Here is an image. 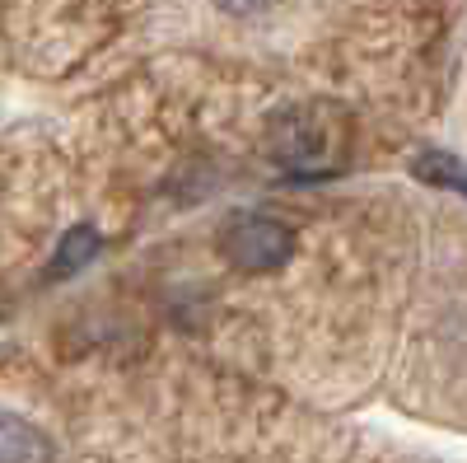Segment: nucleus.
I'll return each instance as SVG.
<instances>
[{
	"label": "nucleus",
	"instance_id": "obj_6",
	"mask_svg": "<svg viewBox=\"0 0 467 463\" xmlns=\"http://www.w3.org/2000/svg\"><path fill=\"white\" fill-rule=\"evenodd\" d=\"M276 0H215V10L220 15H229V19H257V15H266Z\"/></svg>",
	"mask_w": 467,
	"mask_h": 463
},
{
	"label": "nucleus",
	"instance_id": "obj_5",
	"mask_svg": "<svg viewBox=\"0 0 467 463\" xmlns=\"http://www.w3.org/2000/svg\"><path fill=\"white\" fill-rule=\"evenodd\" d=\"M411 174L420 183H431V187H444V192L467 197V164L458 160V154H449V150H420L411 160Z\"/></svg>",
	"mask_w": 467,
	"mask_h": 463
},
{
	"label": "nucleus",
	"instance_id": "obj_1",
	"mask_svg": "<svg viewBox=\"0 0 467 463\" xmlns=\"http://www.w3.org/2000/svg\"><path fill=\"white\" fill-rule=\"evenodd\" d=\"M332 154H337V136H332V118L323 112H281L271 122V160L285 164L299 178H323L332 174Z\"/></svg>",
	"mask_w": 467,
	"mask_h": 463
},
{
	"label": "nucleus",
	"instance_id": "obj_4",
	"mask_svg": "<svg viewBox=\"0 0 467 463\" xmlns=\"http://www.w3.org/2000/svg\"><path fill=\"white\" fill-rule=\"evenodd\" d=\"M103 253V235L94 225H75L66 229V239L57 244L52 262H47V281H61V277H75V272H85V267Z\"/></svg>",
	"mask_w": 467,
	"mask_h": 463
},
{
	"label": "nucleus",
	"instance_id": "obj_3",
	"mask_svg": "<svg viewBox=\"0 0 467 463\" xmlns=\"http://www.w3.org/2000/svg\"><path fill=\"white\" fill-rule=\"evenodd\" d=\"M52 436L28 416L0 412V463H52Z\"/></svg>",
	"mask_w": 467,
	"mask_h": 463
},
{
	"label": "nucleus",
	"instance_id": "obj_2",
	"mask_svg": "<svg viewBox=\"0 0 467 463\" xmlns=\"http://www.w3.org/2000/svg\"><path fill=\"white\" fill-rule=\"evenodd\" d=\"M224 258L239 267V272H276V267L290 262L295 253V235L290 225L276 216H262V211H239L224 220V235H220Z\"/></svg>",
	"mask_w": 467,
	"mask_h": 463
}]
</instances>
